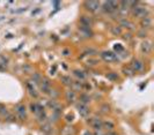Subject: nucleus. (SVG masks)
Returning <instances> with one entry per match:
<instances>
[{
	"label": "nucleus",
	"mask_w": 154,
	"mask_h": 135,
	"mask_svg": "<svg viewBox=\"0 0 154 135\" xmlns=\"http://www.w3.org/2000/svg\"><path fill=\"white\" fill-rule=\"evenodd\" d=\"M131 13L132 15L135 16V18H146V16H150V11L147 7L140 5L139 2L135 5L133 8H131Z\"/></svg>",
	"instance_id": "nucleus-1"
},
{
	"label": "nucleus",
	"mask_w": 154,
	"mask_h": 135,
	"mask_svg": "<svg viewBox=\"0 0 154 135\" xmlns=\"http://www.w3.org/2000/svg\"><path fill=\"white\" fill-rule=\"evenodd\" d=\"M88 124L95 129V131H101L102 129V120L97 117H93L88 119Z\"/></svg>",
	"instance_id": "nucleus-2"
},
{
	"label": "nucleus",
	"mask_w": 154,
	"mask_h": 135,
	"mask_svg": "<svg viewBox=\"0 0 154 135\" xmlns=\"http://www.w3.org/2000/svg\"><path fill=\"white\" fill-rule=\"evenodd\" d=\"M15 112H16V115H18V117L21 120H26V118H27V109H26V106L23 104H18L15 106Z\"/></svg>",
	"instance_id": "nucleus-3"
},
{
	"label": "nucleus",
	"mask_w": 154,
	"mask_h": 135,
	"mask_svg": "<svg viewBox=\"0 0 154 135\" xmlns=\"http://www.w3.org/2000/svg\"><path fill=\"white\" fill-rule=\"evenodd\" d=\"M100 6H101V4H100L98 1H86V2H85L86 9L89 11V12H92V13L97 12V9L100 8Z\"/></svg>",
	"instance_id": "nucleus-4"
},
{
	"label": "nucleus",
	"mask_w": 154,
	"mask_h": 135,
	"mask_svg": "<svg viewBox=\"0 0 154 135\" xmlns=\"http://www.w3.org/2000/svg\"><path fill=\"white\" fill-rule=\"evenodd\" d=\"M131 69L133 71V72H141L143 69H144V62L141 61V60H139V59H133L132 61H131Z\"/></svg>",
	"instance_id": "nucleus-5"
},
{
	"label": "nucleus",
	"mask_w": 154,
	"mask_h": 135,
	"mask_svg": "<svg viewBox=\"0 0 154 135\" xmlns=\"http://www.w3.org/2000/svg\"><path fill=\"white\" fill-rule=\"evenodd\" d=\"M77 109H78V111H79V115H80L81 117H83V118L88 117L89 112H91V110H89L88 105H86V104H82V103H79V104H78Z\"/></svg>",
	"instance_id": "nucleus-6"
},
{
	"label": "nucleus",
	"mask_w": 154,
	"mask_h": 135,
	"mask_svg": "<svg viewBox=\"0 0 154 135\" xmlns=\"http://www.w3.org/2000/svg\"><path fill=\"white\" fill-rule=\"evenodd\" d=\"M140 50L144 54H150L151 51H152V42L151 40H145L141 43V46H140Z\"/></svg>",
	"instance_id": "nucleus-7"
},
{
	"label": "nucleus",
	"mask_w": 154,
	"mask_h": 135,
	"mask_svg": "<svg viewBox=\"0 0 154 135\" xmlns=\"http://www.w3.org/2000/svg\"><path fill=\"white\" fill-rule=\"evenodd\" d=\"M101 57H102V59H103L104 61H107V62H113V61H116V60H117V57H116L115 53L108 52V51L102 52V53H101Z\"/></svg>",
	"instance_id": "nucleus-8"
},
{
	"label": "nucleus",
	"mask_w": 154,
	"mask_h": 135,
	"mask_svg": "<svg viewBox=\"0 0 154 135\" xmlns=\"http://www.w3.org/2000/svg\"><path fill=\"white\" fill-rule=\"evenodd\" d=\"M152 24H153V21L150 16H146V18H143L140 20V25H141V29H150L152 28Z\"/></svg>",
	"instance_id": "nucleus-9"
},
{
	"label": "nucleus",
	"mask_w": 154,
	"mask_h": 135,
	"mask_svg": "<svg viewBox=\"0 0 154 135\" xmlns=\"http://www.w3.org/2000/svg\"><path fill=\"white\" fill-rule=\"evenodd\" d=\"M80 25H83V27H87V28H91L93 25V19L91 16H87V15H82L80 18Z\"/></svg>",
	"instance_id": "nucleus-10"
},
{
	"label": "nucleus",
	"mask_w": 154,
	"mask_h": 135,
	"mask_svg": "<svg viewBox=\"0 0 154 135\" xmlns=\"http://www.w3.org/2000/svg\"><path fill=\"white\" fill-rule=\"evenodd\" d=\"M79 31H80V34L83 35L85 37H92V36H93V33H92V29H91V28H87V27L81 25V27L79 28Z\"/></svg>",
	"instance_id": "nucleus-11"
},
{
	"label": "nucleus",
	"mask_w": 154,
	"mask_h": 135,
	"mask_svg": "<svg viewBox=\"0 0 154 135\" xmlns=\"http://www.w3.org/2000/svg\"><path fill=\"white\" fill-rule=\"evenodd\" d=\"M41 89L46 94L50 91V81L48 78H43L41 81Z\"/></svg>",
	"instance_id": "nucleus-12"
},
{
	"label": "nucleus",
	"mask_w": 154,
	"mask_h": 135,
	"mask_svg": "<svg viewBox=\"0 0 154 135\" xmlns=\"http://www.w3.org/2000/svg\"><path fill=\"white\" fill-rule=\"evenodd\" d=\"M102 128H104V129L108 131V132H111V131H114V128H115V124L111 122L110 120L102 121Z\"/></svg>",
	"instance_id": "nucleus-13"
},
{
	"label": "nucleus",
	"mask_w": 154,
	"mask_h": 135,
	"mask_svg": "<svg viewBox=\"0 0 154 135\" xmlns=\"http://www.w3.org/2000/svg\"><path fill=\"white\" fill-rule=\"evenodd\" d=\"M119 24H120V28H122V27H125V28H128V29H131V30H132V29H133V27H135L132 22H130L129 20L125 19V18H124V19L119 20Z\"/></svg>",
	"instance_id": "nucleus-14"
},
{
	"label": "nucleus",
	"mask_w": 154,
	"mask_h": 135,
	"mask_svg": "<svg viewBox=\"0 0 154 135\" xmlns=\"http://www.w3.org/2000/svg\"><path fill=\"white\" fill-rule=\"evenodd\" d=\"M41 129H42V132H44V133H46V134H50V133L52 132V126H51L49 122H44V124H42Z\"/></svg>",
	"instance_id": "nucleus-15"
},
{
	"label": "nucleus",
	"mask_w": 154,
	"mask_h": 135,
	"mask_svg": "<svg viewBox=\"0 0 154 135\" xmlns=\"http://www.w3.org/2000/svg\"><path fill=\"white\" fill-rule=\"evenodd\" d=\"M26 86H27V89H28V91H29V94H30L31 96L37 97V93H36V90H35V87H34V84H33V83H30V82L28 81Z\"/></svg>",
	"instance_id": "nucleus-16"
},
{
	"label": "nucleus",
	"mask_w": 154,
	"mask_h": 135,
	"mask_svg": "<svg viewBox=\"0 0 154 135\" xmlns=\"http://www.w3.org/2000/svg\"><path fill=\"white\" fill-rule=\"evenodd\" d=\"M102 8H103L104 13H108V14H110V13H114V11H113V7H111V5H110V1H104V2H103V6H102Z\"/></svg>",
	"instance_id": "nucleus-17"
},
{
	"label": "nucleus",
	"mask_w": 154,
	"mask_h": 135,
	"mask_svg": "<svg viewBox=\"0 0 154 135\" xmlns=\"http://www.w3.org/2000/svg\"><path fill=\"white\" fill-rule=\"evenodd\" d=\"M77 98V95H76V91L74 90H68L66 91V99L68 102H74Z\"/></svg>",
	"instance_id": "nucleus-18"
},
{
	"label": "nucleus",
	"mask_w": 154,
	"mask_h": 135,
	"mask_svg": "<svg viewBox=\"0 0 154 135\" xmlns=\"http://www.w3.org/2000/svg\"><path fill=\"white\" fill-rule=\"evenodd\" d=\"M110 31H111V34H113L114 36L122 35V28H120V25H114V27H111Z\"/></svg>",
	"instance_id": "nucleus-19"
},
{
	"label": "nucleus",
	"mask_w": 154,
	"mask_h": 135,
	"mask_svg": "<svg viewBox=\"0 0 154 135\" xmlns=\"http://www.w3.org/2000/svg\"><path fill=\"white\" fill-rule=\"evenodd\" d=\"M89 102H91V97L88 96L87 94H81V95H80V103L87 105Z\"/></svg>",
	"instance_id": "nucleus-20"
},
{
	"label": "nucleus",
	"mask_w": 154,
	"mask_h": 135,
	"mask_svg": "<svg viewBox=\"0 0 154 135\" xmlns=\"http://www.w3.org/2000/svg\"><path fill=\"white\" fill-rule=\"evenodd\" d=\"M37 121L38 122H46V115L43 112V111H39L37 113Z\"/></svg>",
	"instance_id": "nucleus-21"
},
{
	"label": "nucleus",
	"mask_w": 154,
	"mask_h": 135,
	"mask_svg": "<svg viewBox=\"0 0 154 135\" xmlns=\"http://www.w3.org/2000/svg\"><path fill=\"white\" fill-rule=\"evenodd\" d=\"M100 111H101L102 113H104V115L109 113V112H110V105H108V104H103V105H101Z\"/></svg>",
	"instance_id": "nucleus-22"
},
{
	"label": "nucleus",
	"mask_w": 154,
	"mask_h": 135,
	"mask_svg": "<svg viewBox=\"0 0 154 135\" xmlns=\"http://www.w3.org/2000/svg\"><path fill=\"white\" fill-rule=\"evenodd\" d=\"M74 75H76L78 78H80V80H85V78H86V74H85L82 71H79V69H76V71H74Z\"/></svg>",
	"instance_id": "nucleus-23"
},
{
	"label": "nucleus",
	"mask_w": 154,
	"mask_h": 135,
	"mask_svg": "<svg viewBox=\"0 0 154 135\" xmlns=\"http://www.w3.org/2000/svg\"><path fill=\"white\" fill-rule=\"evenodd\" d=\"M123 73H124L126 76H132L135 72L131 69V67H124V68H123Z\"/></svg>",
	"instance_id": "nucleus-24"
},
{
	"label": "nucleus",
	"mask_w": 154,
	"mask_h": 135,
	"mask_svg": "<svg viewBox=\"0 0 154 135\" xmlns=\"http://www.w3.org/2000/svg\"><path fill=\"white\" fill-rule=\"evenodd\" d=\"M71 86L73 87V89H72V90H74V91H76V90H80V89L82 88V84H81V83H80L79 81L72 82V83H71Z\"/></svg>",
	"instance_id": "nucleus-25"
},
{
	"label": "nucleus",
	"mask_w": 154,
	"mask_h": 135,
	"mask_svg": "<svg viewBox=\"0 0 154 135\" xmlns=\"http://www.w3.org/2000/svg\"><path fill=\"white\" fill-rule=\"evenodd\" d=\"M61 81H63L64 84H66V86H71V83H72L71 77H68V76H61Z\"/></svg>",
	"instance_id": "nucleus-26"
},
{
	"label": "nucleus",
	"mask_w": 154,
	"mask_h": 135,
	"mask_svg": "<svg viewBox=\"0 0 154 135\" xmlns=\"http://www.w3.org/2000/svg\"><path fill=\"white\" fill-rule=\"evenodd\" d=\"M7 113H8V111H7L6 106L4 104H0V116H6Z\"/></svg>",
	"instance_id": "nucleus-27"
},
{
	"label": "nucleus",
	"mask_w": 154,
	"mask_h": 135,
	"mask_svg": "<svg viewBox=\"0 0 154 135\" xmlns=\"http://www.w3.org/2000/svg\"><path fill=\"white\" fill-rule=\"evenodd\" d=\"M72 133H73V131H72L70 127H65L64 131L61 132V135H71Z\"/></svg>",
	"instance_id": "nucleus-28"
},
{
	"label": "nucleus",
	"mask_w": 154,
	"mask_h": 135,
	"mask_svg": "<svg viewBox=\"0 0 154 135\" xmlns=\"http://www.w3.org/2000/svg\"><path fill=\"white\" fill-rule=\"evenodd\" d=\"M138 36H139V37H147V30L140 29V30L138 31Z\"/></svg>",
	"instance_id": "nucleus-29"
},
{
	"label": "nucleus",
	"mask_w": 154,
	"mask_h": 135,
	"mask_svg": "<svg viewBox=\"0 0 154 135\" xmlns=\"http://www.w3.org/2000/svg\"><path fill=\"white\" fill-rule=\"evenodd\" d=\"M107 77H108V78H110L111 81H116V80L118 78V76L116 75L115 73H109V74H107Z\"/></svg>",
	"instance_id": "nucleus-30"
},
{
	"label": "nucleus",
	"mask_w": 154,
	"mask_h": 135,
	"mask_svg": "<svg viewBox=\"0 0 154 135\" xmlns=\"http://www.w3.org/2000/svg\"><path fill=\"white\" fill-rule=\"evenodd\" d=\"M5 118H6V120H7V121H15V117L13 116V115L7 113V115L5 116Z\"/></svg>",
	"instance_id": "nucleus-31"
},
{
	"label": "nucleus",
	"mask_w": 154,
	"mask_h": 135,
	"mask_svg": "<svg viewBox=\"0 0 154 135\" xmlns=\"http://www.w3.org/2000/svg\"><path fill=\"white\" fill-rule=\"evenodd\" d=\"M33 80H34V81H36L37 83H39V82L42 81V78H41V76H39L38 74H35V75H33Z\"/></svg>",
	"instance_id": "nucleus-32"
},
{
	"label": "nucleus",
	"mask_w": 154,
	"mask_h": 135,
	"mask_svg": "<svg viewBox=\"0 0 154 135\" xmlns=\"http://www.w3.org/2000/svg\"><path fill=\"white\" fill-rule=\"evenodd\" d=\"M93 135H106V134L102 133V129H101V131H95V133H94Z\"/></svg>",
	"instance_id": "nucleus-33"
},
{
	"label": "nucleus",
	"mask_w": 154,
	"mask_h": 135,
	"mask_svg": "<svg viewBox=\"0 0 154 135\" xmlns=\"http://www.w3.org/2000/svg\"><path fill=\"white\" fill-rule=\"evenodd\" d=\"M66 118H67V119H66V120H67V121H68V122H70V121H72V120H73V116H72V115H71V116H67V117H66Z\"/></svg>",
	"instance_id": "nucleus-34"
},
{
	"label": "nucleus",
	"mask_w": 154,
	"mask_h": 135,
	"mask_svg": "<svg viewBox=\"0 0 154 135\" xmlns=\"http://www.w3.org/2000/svg\"><path fill=\"white\" fill-rule=\"evenodd\" d=\"M115 49H116V51H123V47H122V46H117V45H116Z\"/></svg>",
	"instance_id": "nucleus-35"
},
{
	"label": "nucleus",
	"mask_w": 154,
	"mask_h": 135,
	"mask_svg": "<svg viewBox=\"0 0 154 135\" xmlns=\"http://www.w3.org/2000/svg\"><path fill=\"white\" fill-rule=\"evenodd\" d=\"M106 135H117V134H116L114 131H111V132H108V133H106Z\"/></svg>",
	"instance_id": "nucleus-36"
},
{
	"label": "nucleus",
	"mask_w": 154,
	"mask_h": 135,
	"mask_svg": "<svg viewBox=\"0 0 154 135\" xmlns=\"http://www.w3.org/2000/svg\"><path fill=\"white\" fill-rule=\"evenodd\" d=\"M82 135H93V134H92V133H89L88 131H86V132H83V134Z\"/></svg>",
	"instance_id": "nucleus-37"
}]
</instances>
